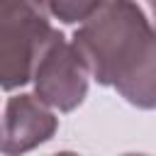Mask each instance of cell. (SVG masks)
Listing matches in <instances>:
<instances>
[{"label": "cell", "mask_w": 156, "mask_h": 156, "mask_svg": "<svg viewBox=\"0 0 156 156\" xmlns=\"http://www.w3.org/2000/svg\"><path fill=\"white\" fill-rule=\"evenodd\" d=\"M49 15V0H0V83L5 90L32 80L44 49L58 34Z\"/></svg>", "instance_id": "cell-2"}, {"label": "cell", "mask_w": 156, "mask_h": 156, "mask_svg": "<svg viewBox=\"0 0 156 156\" xmlns=\"http://www.w3.org/2000/svg\"><path fill=\"white\" fill-rule=\"evenodd\" d=\"M71 41L100 85H112L134 107L156 110V27L132 0H107Z\"/></svg>", "instance_id": "cell-1"}, {"label": "cell", "mask_w": 156, "mask_h": 156, "mask_svg": "<svg viewBox=\"0 0 156 156\" xmlns=\"http://www.w3.org/2000/svg\"><path fill=\"white\" fill-rule=\"evenodd\" d=\"M58 129L56 115L37 95L20 93L7 100L2 119V154L22 156L49 141Z\"/></svg>", "instance_id": "cell-4"}, {"label": "cell", "mask_w": 156, "mask_h": 156, "mask_svg": "<svg viewBox=\"0 0 156 156\" xmlns=\"http://www.w3.org/2000/svg\"><path fill=\"white\" fill-rule=\"evenodd\" d=\"M122 156H149V154H122Z\"/></svg>", "instance_id": "cell-8"}, {"label": "cell", "mask_w": 156, "mask_h": 156, "mask_svg": "<svg viewBox=\"0 0 156 156\" xmlns=\"http://www.w3.org/2000/svg\"><path fill=\"white\" fill-rule=\"evenodd\" d=\"M146 17H149V22L156 27V0H132Z\"/></svg>", "instance_id": "cell-6"}, {"label": "cell", "mask_w": 156, "mask_h": 156, "mask_svg": "<svg viewBox=\"0 0 156 156\" xmlns=\"http://www.w3.org/2000/svg\"><path fill=\"white\" fill-rule=\"evenodd\" d=\"M107 0H49L51 15L58 17L63 24L88 22Z\"/></svg>", "instance_id": "cell-5"}, {"label": "cell", "mask_w": 156, "mask_h": 156, "mask_svg": "<svg viewBox=\"0 0 156 156\" xmlns=\"http://www.w3.org/2000/svg\"><path fill=\"white\" fill-rule=\"evenodd\" d=\"M88 78L90 71L80 58L78 49L73 46V41H66L63 34L58 32L44 49L34 68L32 83L34 95L44 105L56 107L58 112H71L85 100Z\"/></svg>", "instance_id": "cell-3"}, {"label": "cell", "mask_w": 156, "mask_h": 156, "mask_svg": "<svg viewBox=\"0 0 156 156\" xmlns=\"http://www.w3.org/2000/svg\"><path fill=\"white\" fill-rule=\"evenodd\" d=\"M54 156H78L76 151H58V154H54Z\"/></svg>", "instance_id": "cell-7"}]
</instances>
